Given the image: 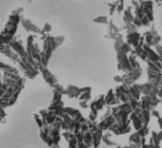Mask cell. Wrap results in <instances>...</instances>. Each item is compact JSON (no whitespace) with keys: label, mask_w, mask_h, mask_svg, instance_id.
Segmentation results:
<instances>
[{"label":"cell","mask_w":162,"mask_h":148,"mask_svg":"<svg viewBox=\"0 0 162 148\" xmlns=\"http://www.w3.org/2000/svg\"><path fill=\"white\" fill-rule=\"evenodd\" d=\"M116 148H137V146L134 145V144H130V145L128 146V147L125 146V147H116Z\"/></svg>","instance_id":"obj_1"},{"label":"cell","mask_w":162,"mask_h":148,"mask_svg":"<svg viewBox=\"0 0 162 148\" xmlns=\"http://www.w3.org/2000/svg\"><path fill=\"white\" fill-rule=\"evenodd\" d=\"M158 122H159V126H160V128H161V130H162V118L161 117L158 118Z\"/></svg>","instance_id":"obj_2"}]
</instances>
